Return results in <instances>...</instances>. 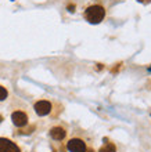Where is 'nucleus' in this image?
<instances>
[{"mask_svg":"<svg viewBox=\"0 0 151 152\" xmlns=\"http://www.w3.org/2000/svg\"><path fill=\"white\" fill-rule=\"evenodd\" d=\"M7 98V90L3 87V86H0V101H3Z\"/></svg>","mask_w":151,"mask_h":152,"instance_id":"8","label":"nucleus"},{"mask_svg":"<svg viewBox=\"0 0 151 152\" xmlns=\"http://www.w3.org/2000/svg\"><path fill=\"white\" fill-rule=\"evenodd\" d=\"M68 8H69V11H71V12H74V11H75V6H69V7H68Z\"/></svg>","mask_w":151,"mask_h":152,"instance_id":"10","label":"nucleus"},{"mask_svg":"<svg viewBox=\"0 0 151 152\" xmlns=\"http://www.w3.org/2000/svg\"><path fill=\"white\" fill-rule=\"evenodd\" d=\"M104 15H105V10L101 6H99V4L90 6L85 11V18L90 24H99V22H101L104 20Z\"/></svg>","mask_w":151,"mask_h":152,"instance_id":"1","label":"nucleus"},{"mask_svg":"<svg viewBox=\"0 0 151 152\" xmlns=\"http://www.w3.org/2000/svg\"><path fill=\"white\" fill-rule=\"evenodd\" d=\"M0 152H21L18 145L7 138H0Z\"/></svg>","mask_w":151,"mask_h":152,"instance_id":"3","label":"nucleus"},{"mask_svg":"<svg viewBox=\"0 0 151 152\" xmlns=\"http://www.w3.org/2000/svg\"><path fill=\"white\" fill-rule=\"evenodd\" d=\"M1 120H3V116H1V115H0V122H1Z\"/></svg>","mask_w":151,"mask_h":152,"instance_id":"12","label":"nucleus"},{"mask_svg":"<svg viewBox=\"0 0 151 152\" xmlns=\"http://www.w3.org/2000/svg\"><path fill=\"white\" fill-rule=\"evenodd\" d=\"M67 148L69 152H85L86 151V144L79 138H72L68 141Z\"/></svg>","mask_w":151,"mask_h":152,"instance_id":"2","label":"nucleus"},{"mask_svg":"<svg viewBox=\"0 0 151 152\" xmlns=\"http://www.w3.org/2000/svg\"><path fill=\"white\" fill-rule=\"evenodd\" d=\"M99 152H115V145L112 142H105V145H103Z\"/></svg>","mask_w":151,"mask_h":152,"instance_id":"7","label":"nucleus"},{"mask_svg":"<svg viewBox=\"0 0 151 152\" xmlns=\"http://www.w3.org/2000/svg\"><path fill=\"white\" fill-rule=\"evenodd\" d=\"M11 120L17 127H22V126H25L28 123V116L25 115L24 112H21V111H15L11 115Z\"/></svg>","mask_w":151,"mask_h":152,"instance_id":"5","label":"nucleus"},{"mask_svg":"<svg viewBox=\"0 0 151 152\" xmlns=\"http://www.w3.org/2000/svg\"><path fill=\"white\" fill-rule=\"evenodd\" d=\"M35 111L39 116L49 115L50 111H52V104H50L49 101H44V100L38 101V102L35 104Z\"/></svg>","mask_w":151,"mask_h":152,"instance_id":"4","label":"nucleus"},{"mask_svg":"<svg viewBox=\"0 0 151 152\" xmlns=\"http://www.w3.org/2000/svg\"><path fill=\"white\" fill-rule=\"evenodd\" d=\"M148 71H150V72H151V66H150V68H148Z\"/></svg>","mask_w":151,"mask_h":152,"instance_id":"13","label":"nucleus"},{"mask_svg":"<svg viewBox=\"0 0 151 152\" xmlns=\"http://www.w3.org/2000/svg\"><path fill=\"white\" fill-rule=\"evenodd\" d=\"M65 134H67V132H65L63 127H53L52 130H50V136L57 141L64 140V138H65Z\"/></svg>","mask_w":151,"mask_h":152,"instance_id":"6","label":"nucleus"},{"mask_svg":"<svg viewBox=\"0 0 151 152\" xmlns=\"http://www.w3.org/2000/svg\"><path fill=\"white\" fill-rule=\"evenodd\" d=\"M85 152H94V151H93V149H86Z\"/></svg>","mask_w":151,"mask_h":152,"instance_id":"11","label":"nucleus"},{"mask_svg":"<svg viewBox=\"0 0 151 152\" xmlns=\"http://www.w3.org/2000/svg\"><path fill=\"white\" fill-rule=\"evenodd\" d=\"M137 1H140V3H143V4H147V3H150L151 0H137Z\"/></svg>","mask_w":151,"mask_h":152,"instance_id":"9","label":"nucleus"}]
</instances>
